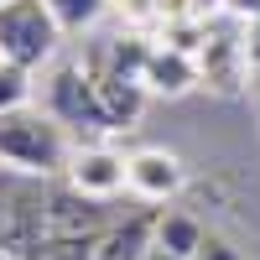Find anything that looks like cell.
<instances>
[{"instance_id":"cell-1","label":"cell","mask_w":260,"mask_h":260,"mask_svg":"<svg viewBox=\"0 0 260 260\" xmlns=\"http://www.w3.org/2000/svg\"><path fill=\"white\" fill-rule=\"evenodd\" d=\"M0 161L16 167V172H31V177L68 172V161H73L68 125L52 110H37V104L0 115Z\"/></svg>"},{"instance_id":"cell-2","label":"cell","mask_w":260,"mask_h":260,"mask_svg":"<svg viewBox=\"0 0 260 260\" xmlns=\"http://www.w3.org/2000/svg\"><path fill=\"white\" fill-rule=\"evenodd\" d=\"M62 21L52 16L47 0H6L0 6V57L6 62H21V68H42L52 62L57 47H62Z\"/></svg>"},{"instance_id":"cell-3","label":"cell","mask_w":260,"mask_h":260,"mask_svg":"<svg viewBox=\"0 0 260 260\" xmlns=\"http://www.w3.org/2000/svg\"><path fill=\"white\" fill-rule=\"evenodd\" d=\"M47 110L62 120V125H83V130H110L104 120V104H99V89L83 62H68V68H57L52 83H47Z\"/></svg>"},{"instance_id":"cell-4","label":"cell","mask_w":260,"mask_h":260,"mask_svg":"<svg viewBox=\"0 0 260 260\" xmlns=\"http://www.w3.org/2000/svg\"><path fill=\"white\" fill-rule=\"evenodd\" d=\"M182 182H187V172H182V161L172 156L167 146H141V151L125 156V187L136 192V198H146V203L177 198Z\"/></svg>"},{"instance_id":"cell-5","label":"cell","mask_w":260,"mask_h":260,"mask_svg":"<svg viewBox=\"0 0 260 260\" xmlns=\"http://www.w3.org/2000/svg\"><path fill=\"white\" fill-rule=\"evenodd\" d=\"M136 78L146 83V94H156V99H182L192 83H203L198 52H182V47H172V42H151V52H146Z\"/></svg>"},{"instance_id":"cell-6","label":"cell","mask_w":260,"mask_h":260,"mask_svg":"<svg viewBox=\"0 0 260 260\" xmlns=\"http://www.w3.org/2000/svg\"><path fill=\"white\" fill-rule=\"evenodd\" d=\"M68 182H73L78 198H115L125 187V156L110 146H73Z\"/></svg>"},{"instance_id":"cell-7","label":"cell","mask_w":260,"mask_h":260,"mask_svg":"<svg viewBox=\"0 0 260 260\" xmlns=\"http://www.w3.org/2000/svg\"><path fill=\"white\" fill-rule=\"evenodd\" d=\"M240 68H250V62H245V37H240V26H213V21H208L203 47H198V73H203V83H213V89H234Z\"/></svg>"},{"instance_id":"cell-8","label":"cell","mask_w":260,"mask_h":260,"mask_svg":"<svg viewBox=\"0 0 260 260\" xmlns=\"http://www.w3.org/2000/svg\"><path fill=\"white\" fill-rule=\"evenodd\" d=\"M94 78V89H99V104H104V120H110V130H130L141 120L146 110V83L136 73H115V68H104V73H89Z\"/></svg>"},{"instance_id":"cell-9","label":"cell","mask_w":260,"mask_h":260,"mask_svg":"<svg viewBox=\"0 0 260 260\" xmlns=\"http://www.w3.org/2000/svg\"><path fill=\"white\" fill-rule=\"evenodd\" d=\"M203 240H208V234H203V224L192 219V213L167 208V213H161V224H156V240H151V250L167 255V260H198Z\"/></svg>"},{"instance_id":"cell-10","label":"cell","mask_w":260,"mask_h":260,"mask_svg":"<svg viewBox=\"0 0 260 260\" xmlns=\"http://www.w3.org/2000/svg\"><path fill=\"white\" fill-rule=\"evenodd\" d=\"M31 68H21V62H6L0 57V115H11V110H26L31 104Z\"/></svg>"},{"instance_id":"cell-11","label":"cell","mask_w":260,"mask_h":260,"mask_svg":"<svg viewBox=\"0 0 260 260\" xmlns=\"http://www.w3.org/2000/svg\"><path fill=\"white\" fill-rule=\"evenodd\" d=\"M52 16L62 21V31H94L99 26V16L115 6V0H47Z\"/></svg>"},{"instance_id":"cell-12","label":"cell","mask_w":260,"mask_h":260,"mask_svg":"<svg viewBox=\"0 0 260 260\" xmlns=\"http://www.w3.org/2000/svg\"><path fill=\"white\" fill-rule=\"evenodd\" d=\"M240 37H245V62L260 68V16L255 21H240Z\"/></svg>"},{"instance_id":"cell-13","label":"cell","mask_w":260,"mask_h":260,"mask_svg":"<svg viewBox=\"0 0 260 260\" xmlns=\"http://www.w3.org/2000/svg\"><path fill=\"white\" fill-rule=\"evenodd\" d=\"M198 260H245V255L234 250V245H224L219 234H208V240H203V250H198Z\"/></svg>"},{"instance_id":"cell-14","label":"cell","mask_w":260,"mask_h":260,"mask_svg":"<svg viewBox=\"0 0 260 260\" xmlns=\"http://www.w3.org/2000/svg\"><path fill=\"white\" fill-rule=\"evenodd\" d=\"M115 6H120L130 21H146V16H156V0H115Z\"/></svg>"},{"instance_id":"cell-15","label":"cell","mask_w":260,"mask_h":260,"mask_svg":"<svg viewBox=\"0 0 260 260\" xmlns=\"http://www.w3.org/2000/svg\"><path fill=\"white\" fill-rule=\"evenodd\" d=\"M224 11H229L234 21H255V16H260V0H224Z\"/></svg>"},{"instance_id":"cell-16","label":"cell","mask_w":260,"mask_h":260,"mask_svg":"<svg viewBox=\"0 0 260 260\" xmlns=\"http://www.w3.org/2000/svg\"><path fill=\"white\" fill-rule=\"evenodd\" d=\"M213 6H224V0H192V11H198V16H208Z\"/></svg>"},{"instance_id":"cell-17","label":"cell","mask_w":260,"mask_h":260,"mask_svg":"<svg viewBox=\"0 0 260 260\" xmlns=\"http://www.w3.org/2000/svg\"><path fill=\"white\" fill-rule=\"evenodd\" d=\"M0 6H6V0H0Z\"/></svg>"}]
</instances>
